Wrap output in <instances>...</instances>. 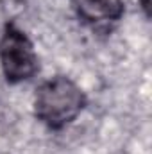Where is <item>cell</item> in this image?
<instances>
[{
  "mask_svg": "<svg viewBox=\"0 0 152 154\" xmlns=\"http://www.w3.org/2000/svg\"><path fill=\"white\" fill-rule=\"evenodd\" d=\"M86 104L82 90L65 75L52 77L36 90L34 113L52 129H61L82 111Z\"/></svg>",
  "mask_w": 152,
  "mask_h": 154,
  "instance_id": "obj_1",
  "label": "cell"
},
{
  "mask_svg": "<svg viewBox=\"0 0 152 154\" xmlns=\"http://www.w3.org/2000/svg\"><path fill=\"white\" fill-rule=\"evenodd\" d=\"M0 63L9 82L31 79L38 70V57L31 39L13 23L5 27L0 39Z\"/></svg>",
  "mask_w": 152,
  "mask_h": 154,
  "instance_id": "obj_2",
  "label": "cell"
},
{
  "mask_svg": "<svg viewBox=\"0 0 152 154\" xmlns=\"http://www.w3.org/2000/svg\"><path fill=\"white\" fill-rule=\"evenodd\" d=\"M79 16L91 25H108L116 22L123 13L122 0H72Z\"/></svg>",
  "mask_w": 152,
  "mask_h": 154,
  "instance_id": "obj_3",
  "label": "cell"
},
{
  "mask_svg": "<svg viewBox=\"0 0 152 154\" xmlns=\"http://www.w3.org/2000/svg\"><path fill=\"white\" fill-rule=\"evenodd\" d=\"M140 2H141V7H143L145 14L150 16V0H140Z\"/></svg>",
  "mask_w": 152,
  "mask_h": 154,
  "instance_id": "obj_4",
  "label": "cell"
}]
</instances>
